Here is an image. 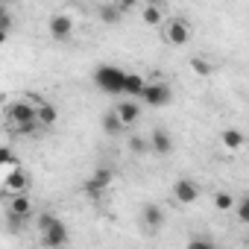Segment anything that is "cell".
<instances>
[{
	"instance_id": "cell-1",
	"label": "cell",
	"mask_w": 249,
	"mask_h": 249,
	"mask_svg": "<svg viewBox=\"0 0 249 249\" xmlns=\"http://www.w3.org/2000/svg\"><path fill=\"white\" fill-rule=\"evenodd\" d=\"M123 76H126L123 68H117V65H100L94 71V85L103 94H123Z\"/></svg>"
},
{
	"instance_id": "cell-2",
	"label": "cell",
	"mask_w": 249,
	"mask_h": 249,
	"mask_svg": "<svg viewBox=\"0 0 249 249\" xmlns=\"http://www.w3.org/2000/svg\"><path fill=\"white\" fill-rule=\"evenodd\" d=\"M138 100L147 103L150 108H161V106H167V103L173 100V88H170L167 82L156 79V82H147V85H144V91H141Z\"/></svg>"
},
{
	"instance_id": "cell-3",
	"label": "cell",
	"mask_w": 249,
	"mask_h": 249,
	"mask_svg": "<svg viewBox=\"0 0 249 249\" xmlns=\"http://www.w3.org/2000/svg\"><path fill=\"white\" fill-rule=\"evenodd\" d=\"M47 33H50L53 41H71V36H73V18L65 15V12L50 15V21H47Z\"/></svg>"
},
{
	"instance_id": "cell-4",
	"label": "cell",
	"mask_w": 249,
	"mask_h": 249,
	"mask_svg": "<svg viewBox=\"0 0 249 249\" xmlns=\"http://www.w3.org/2000/svg\"><path fill=\"white\" fill-rule=\"evenodd\" d=\"M3 117H6V123L33 120V117H36V103H33V100H12V103H6V108H3Z\"/></svg>"
},
{
	"instance_id": "cell-5",
	"label": "cell",
	"mask_w": 249,
	"mask_h": 249,
	"mask_svg": "<svg viewBox=\"0 0 249 249\" xmlns=\"http://www.w3.org/2000/svg\"><path fill=\"white\" fill-rule=\"evenodd\" d=\"M111 179H114V173H111L108 167H97V170L91 173V179H85V194L94 196V199H100V196L111 188Z\"/></svg>"
},
{
	"instance_id": "cell-6",
	"label": "cell",
	"mask_w": 249,
	"mask_h": 249,
	"mask_svg": "<svg viewBox=\"0 0 249 249\" xmlns=\"http://www.w3.org/2000/svg\"><path fill=\"white\" fill-rule=\"evenodd\" d=\"M164 41H167V44H173V47L188 44V41H191V27H188V21L173 18V21L164 27Z\"/></svg>"
},
{
	"instance_id": "cell-7",
	"label": "cell",
	"mask_w": 249,
	"mask_h": 249,
	"mask_svg": "<svg viewBox=\"0 0 249 249\" xmlns=\"http://www.w3.org/2000/svg\"><path fill=\"white\" fill-rule=\"evenodd\" d=\"M199 185L194 182V179H188V176H182V179H176L173 182V196H176V202H182V205H191V202H196L199 199Z\"/></svg>"
},
{
	"instance_id": "cell-8",
	"label": "cell",
	"mask_w": 249,
	"mask_h": 249,
	"mask_svg": "<svg viewBox=\"0 0 249 249\" xmlns=\"http://www.w3.org/2000/svg\"><path fill=\"white\" fill-rule=\"evenodd\" d=\"M27 188H30V173L21 170L18 164L9 167V173H6V179H3V194L9 196V194H21V191H27Z\"/></svg>"
},
{
	"instance_id": "cell-9",
	"label": "cell",
	"mask_w": 249,
	"mask_h": 249,
	"mask_svg": "<svg viewBox=\"0 0 249 249\" xmlns=\"http://www.w3.org/2000/svg\"><path fill=\"white\" fill-rule=\"evenodd\" d=\"M114 114L120 117V123L123 126H135V123L141 120V106H138V100H123V103H117L114 106Z\"/></svg>"
},
{
	"instance_id": "cell-10",
	"label": "cell",
	"mask_w": 249,
	"mask_h": 249,
	"mask_svg": "<svg viewBox=\"0 0 249 249\" xmlns=\"http://www.w3.org/2000/svg\"><path fill=\"white\" fill-rule=\"evenodd\" d=\"M147 144H150V153H156V156H161V159L173 153V138H170L167 129H153L150 138H147Z\"/></svg>"
},
{
	"instance_id": "cell-11",
	"label": "cell",
	"mask_w": 249,
	"mask_h": 249,
	"mask_svg": "<svg viewBox=\"0 0 249 249\" xmlns=\"http://www.w3.org/2000/svg\"><path fill=\"white\" fill-rule=\"evenodd\" d=\"M71 237H68V229H65V223L59 220L56 226H50V229H41L38 231V243L41 246H65Z\"/></svg>"
},
{
	"instance_id": "cell-12",
	"label": "cell",
	"mask_w": 249,
	"mask_h": 249,
	"mask_svg": "<svg viewBox=\"0 0 249 249\" xmlns=\"http://www.w3.org/2000/svg\"><path fill=\"white\" fill-rule=\"evenodd\" d=\"M6 211H12V214H18V217H30V214H33V199H30V194H27V191L9 194Z\"/></svg>"
},
{
	"instance_id": "cell-13",
	"label": "cell",
	"mask_w": 249,
	"mask_h": 249,
	"mask_svg": "<svg viewBox=\"0 0 249 249\" xmlns=\"http://www.w3.org/2000/svg\"><path fill=\"white\" fill-rule=\"evenodd\" d=\"M141 220H144V226H147L150 231H159V229L164 226V208L156 205V202H147L144 211H141Z\"/></svg>"
},
{
	"instance_id": "cell-14",
	"label": "cell",
	"mask_w": 249,
	"mask_h": 249,
	"mask_svg": "<svg viewBox=\"0 0 249 249\" xmlns=\"http://www.w3.org/2000/svg\"><path fill=\"white\" fill-rule=\"evenodd\" d=\"M36 117H38V123L44 129H50L53 123L59 120V108L53 106V103H44V100H36Z\"/></svg>"
},
{
	"instance_id": "cell-15",
	"label": "cell",
	"mask_w": 249,
	"mask_h": 249,
	"mask_svg": "<svg viewBox=\"0 0 249 249\" xmlns=\"http://www.w3.org/2000/svg\"><path fill=\"white\" fill-rule=\"evenodd\" d=\"M144 85H147V79H144L141 73H126V76H123V94L132 97V100H138V97H141Z\"/></svg>"
},
{
	"instance_id": "cell-16",
	"label": "cell",
	"mask_w": 249,
	"mask_h": 249,
	"mask_svg": "<svg viewBox=\"0 0 249 249\" xmlns=\"http://www.w3.org/2000/svg\"><path fill=\"white\" fill-rule=\"evenodd\" d=\"M103 129H106V135H123V129H126V126H123V123H120V117L114 114V111H106L103 114Z\"/></svg>"
},
{
	"instance_id": "cell-17",
	"label": "cell",
	"mask_w": 249,
	"mask_h": 249,
	"mask_svg": "<svg viewBox=\"0 0 249 249\" xmlns=\"http://www.w3.org/2000/svg\"><path fill=\"white\" fill-rule=\"evenodd\" d=\"M220 138H223V147H226V150H240V147H243V141H246V138H243V132H240V129H234V126H229Z\"/></svg>"
},
{
	"instance_id": "cell-18",
	"label": "cell",
	"mask_w": 249,
	"mask_h": 249,
	"mask_svg": "<svg viewBox=\"0 0 249 249\" xmlns=\"http://www.w3.org/2000/svg\"><path fill=\"white\" fill-rule=\"evenodd\" d=\"M126 147H129V153H132V156H138V159L150 153V144H147V138H144V135H129Z\"/></svg>"
},
{
	"instance_id": "cell-19",
	"label": "cell",
	"mask_w": 249,
	"mask_h": 249,
	"mask_svg": "<svg viewBox=\"0 0 249 249\" xmlns=\"http://www.w3.org/2000/svg\"><path fill=\"white\" fill-rule=\"evenodd\" d=\"M144 24H150V27H156V24H161V6L159 3H147L144 6Z\"/></svg>"
},
{
	"instance_id": "cell-20",
	"label": "cell",
	"mask_w": 249,
	"mask_h": 249,
	"mask_svg": "<svg viewBox=\"0 0 249 249\" xmlns=\"http://www.w3.org/2000/svg\"><path fill=\"white\" fill-rule=\"evenodd\" d=\"M231 205H234V196L229 191H217L214 194V208L217 211H231Z\"/></svg>"
},
{
	"instance_id": "cell-21",
	"label": "cell",
	"mask_w": 249,
	"mask_h": 249,
	"mask_svg": "<svg viewBox=\"0 0 249 249\" xmlns=\"http://www.w3.org/2000/svg\"><path fill=\"white\" fill-rule=\"evenodd\" d=\"M231 208L237 211V220H240V223H249V196H246V194H243V196H237Z\"/></svg>"
},
{
	"instance_id": "cell-22",
	"label": "cell",
	"mask_w": 249,
	"mask_h": 249,
	"mask_svg": "<svg viewBox=\"0 0 249 249\" xmlns=\"http://www.w3.org/2000/svg\"><path fill=\"white\" fill-rule=\"evenodd\" d=\"M18 164V156L12 147H0V167H15Z\"/></svg>"
},
{
	"instance_id": "cell-23",
	"label": "cell",
	"mask_w": 249,
	"mask_h": 249,
	"mask_svg": "<svg viewBox=\"0 0 249 249\" xmlns=\"http://www.w3.org/2000/svg\"><path fill=\"white\" fill-rule=\"evenodd\" d=\"M191 68H194V73H199V76H208V73H211V62L202 59V56H194V59H191Z\"/></svg>"
},
{
	"instance_id": "cell-24",
	"label": "cell",
	"mask_w": 249,
	"mask_h": 249,
	"mask_svg": "<svg viewBox=\"0 0 249 249\" xmlns=\"http://www.w3.org/2000/svg\"><path fill=\"white\" fill-rule=\"evenodd\" d=\"M100 18H103L106 24H117V21H120V6H103V9H100Z\"/></svg>"
},
{
	"instance_id": "cell-25",
	"label": "cell",
	"mask_w": 249,
	"mask_h": 249,
	"mask_svg": "<svg viewBox=\"0 0 249 249\" xmlns=\"http://www.w3.org/2000/svg\"><path fill=\"white\" fill-rule=\"evenodd\" d=\"M188 246H191V249H211V246H214V240H211V237H191V240H188Z\"/></svg>"
},
{
	"instance_id": "cell-26",
	"label": "cell",
	"mask_w": 249,
	"mask_h": 249,
	"mask_svg": "<svg viewBox=\"0 0 249 249\" xmlns=\"http://www.w3.org/2000/svg\"><path fill=\"white\" fill-rule=\"evenodd\" d=\"M117 6H120V12H129L138 6V0H117Z\"/></svg>"
},
{
	"instance_id": "cell-27",
	"label": "cell",
	"mask_w": 249,
	"mask_h": 249,
	"mask_svg": "<svg viewBox=\"0 0 249 249\" xmlns=\"http://www.w3.org/2000/svg\"><path fill=\"white\" fill-rule=\"evenodd\" d=\"M6 41H9V27L0 24V44H6Z\"/></svg>"
},
{
	"instance_id": "cell-28",
	"label": "cell",
	"mask_w": 249,
	"mask_h": 249,
	"mask_svg": "<svg viewBox=\"0 0 249 249\" xmlns=\"http://www.w3.org/2000/svg\"><path fill=\"white\" fill-rule=\"evenodd\" d=\"M3 132H6V120H3V117H0V135H3Z\"/></svg>"
}]
</instances>
